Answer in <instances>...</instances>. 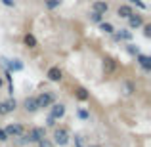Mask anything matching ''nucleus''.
I'll return each instance as SVG.
<instances>
[{
    "mask_svg": "<svg viewBox=\"0 0 151 147\" xmlns=\"http://www.w3.org/2000/svg\"><path fill=\"white\" fill-rule=\"evenodd\" d=\"M46 80L54 82V84L61 82L63 80V69L59 65H50L48 69H46Z\"/></svg>",
    "mask_w": 151,
    "mask_h": 147,
    "instance_id": "obj_5",
    "label": "nucleus"
},
{
    "mask_svg": "<svg viewBox=\"0 0 151 147\" xmlns=\"http://www.w3.org/2000/svg\"><path fill=\"white\" fill-rule=\"evenodd\" d=\"M71 141L75 143V147H86L88 145V138L84 132H75V136H71Z\"/></svg>",
    "mask_w": 151,
    "mask_h": 147,
    "instance_id": "obj_16",
    "label": "nucleus"
},
{
    "mask_svg": "<svg viewBox=\"0 0 151 147\" xmlns=\"http://www.w3.org/2000/svg\"><path fill=\"white\" fill-rule=\"evenodd\" d=\"M128 4H130V6H138L140 10H147V4L142 2V0H128Z\"/></svg>",
    "mask_w": 151,
    "mask_h": 147,
    "instance_id": "obj_26",
    "label": "nucleus"
},
{
    "mask_svg": "<svg viewBox=\"0 0 151 147\" xmlns=\"http://www.w3.org/2000/svg\"><path fill=\"white\" fill-rule=\"evenodd\" d=\"M37 98V105L38 109H48V107L52 105V103L58 101V96H55V92H52V90H44V92H40Z\"/></svg>",
    "mask_w": 151,
    "mask_h": 147,
    "instance_id": "obj_2",
    "label": "nucleus"
},
{
    "mask_svg": "<svg viewBox=\"0 0 151 147\" xmlns=\"http://www.w3.org/2000/svg\"><path fill=\"white\" fill-rule=\"evenodd\" d=\"M103 19H105V15H101V14H96V11H92V10L88 11V21H90V23H94V25L101 23Z\"/></svg>",
    "mask_w": 151,
    "mask_h": 147,
    "instance_id": "obj_22",
    "label": "nucleus"
},
{
    "mask_svg": "<svg viewBox=\"0 0 151 147\" xmlns=\"http://www.w3.org/2000/svg\"><path fill=\"white\" fill-rule=\"evenodd\" d=\"M75 115H77V118H81V120H90V118H92L90 111H88V109H84V107H78Z\"/></svg>",
    "mask_w": 151,
    "mask_h": 147,
    "instance_id": "obj_23",
    "label": "nucleus"
},
{
    "mask_svg": "<svg viewBox=\"0 0 151 147\" xmlns=\"http://www.w3.org/2000/svg\"><path fill=\"white\" fill-rule=\"evenodd\" d=\"M98 29H100L103 34H107V37H111V34L115 33V25L111 21H105V19H103L101 23H98Z\"/></svg>",
    "mask_w": 151,
    "mask_h": 147,
    "instance_id": "obj_18",
    "label": "nucleus"
},
{
    "mask_svg": "<svg viewBox=\"0 0 151 147\" xmlns=\"http://www.w3.org/2000/svg\"><path fill=\"white\" fill-rule=\"evenodd\" d=\"M25 130H27V128L21 124V122H10V124L4 126V132L8 134V138H10V140H14V138H19L23 132H25Z\"/></svg>",
    "mask_w": 151,
    "mask_h": 147,
    "instance_id": "obj_7",
    "label": "nucleus"
},
{
    "mask_svg": "<svg viewBox=\"0 0 151 147\" xmlns=\"http://www.w3.org/2000/svg\"><path fill=\"white\" fill-rule=\"evenodd\" d=\"M2 88H4V77L0 75V90H2Z\"/></svg>",
    "mask_w": 151,
    "mask_h": 147,
    "instance_id": "obj_30",
    "label": "nucleus"
},
{
    "mask_svg": "<svg viewBox=\"0 0 151 147\" xmlns=\"http://www.w3.org/2000/svg\"><path fill=\"white\" fill-rule=\"evenodd\" d=\"M0 4L6 8H15L17 6V0H0Z\"/></svg>",
    "mask_w": 151,
    "mask_h": 147,
    "instance_id": "obj_28",
    "label": "nucleus"
},
{
    "mask_svg": "<svg viewBox=\"0 0 151 147\" xmlns=\"http://www.w3.org/2000/svg\"><path fill=\"white\" fill-rule=\"evenodd\" d=\"M111 38H113L115 42H132L134 33L130 29H126V27H122V29H115V33L111 34Z\"/></svg>",
    "mask_w": 151,
    "mask_h": 147,
    "instance_id": "obj_8",
    "label": "nucleus"
},
{
    "mask_svg": "<svg viewBox=\"0 0 151 147\" xmlns=\"http://www.w3.org/2000/svg\"><path fill=\"white\" fill-rule=\"evenodd\" d=\"M21 42H23V46H25L27 50H37V48H38V38L35 37L33 33H29V31H27V33L23 34Z\"/></svg>",
    "mask_w": 151,
    "mask_h": 147,
    "instance_id": "obj_15",
    "label": "nucleus"
},
{
    "mask_svg": "<svg viewBox=\"0 0 151 147\" xmlns=\"http://www.w3.org/2000/svg\"><path fill=\"white\" fill-rule=\"evenodd\" d=\"M134 59H136V63L142 67V71H144L145 75H147V73H151V55L144 54V52H140V54H138Z\"/></svg>",
    "mask_w": 151,
    "mask_h": 147,
    "instance_id": "obj_13",
    "label": "nucleus"
},
{
    "mask_svg": "<svg viewBox=\"0 0 151 147\" xmlns=\"http://www.w3.org/2000/svg\"><path fill=\"white\" fill-rule=\"evenodd\" d=\"M6 141H10V138H8V134L4 132V128H0V143H6Z\"/></svg>",
    "mask_w": 151,
    "mask_h": 147,
    "instance_id": "obj_29",
    "label": "nucleus"
},
{
    "mask_svg": "<svg viewBox=\"0 0 151 147\" xmlns=\"http://www.w3.org/2000/svg\"><path fill=\"white\" fill-rule=\"evenodd\" d=\"M50 109V117H54L55 120H61L63 117H65V113H67V105L65 103H61V101H55V103H52V105L48 107Z\"/></svg>",
    "mask_w": 151,
    "mask_h": 147,
    "instance_id": "obj_9",
    "label": "nucleus"
},
{
    "mask_svg": "<svg viewBox=\"0 0 151 147\" xmlns=\"http://www.w3.org/2000/svg\"><path fill=\"white\" fill-rule=\"evenodd\" d=\"M55 126H58V120L48 115V117H46V126H44V128H55Z\"/></svg>",
    "mask_w": 151,
    "mask_h": 147,
    "instance_id": "obj_27",
    "label": "nucleus"
},
{
    "mask_svg": "<svg viewBox=\"0 0 151 147\" xmlns=\"http://www.w3.org/2000/svg\"><path fill=\"white\" fill-rule=\"evenodd\" d=\"M142 33H144L145 38H151V23L149 21H145L144 25H142Z\"/></svg>",
    "mask_w": 151,
    "mask_h": 147,
    "instance_id": "obj_25",
    "label": "nucleus"
},
{
    "mask_svg": "<svg viewBox=\"0 0 151 147\" xmlns=\"http://www.w3.org/2000/svg\"><path fill=\"white\" fill-rule=\"evenodd\" d=\"M31 130H33L35 138H37L38 141L44 140V138H48V128H44V126H31Z\"/></svg>",
    "mask_w": 151,
    "mask_h": 147,
    "instance_id": "obj_19",
    "label": "nucleus"
},
{
    "mask_svg": "<svg viewBox=\"0 0 151 147\" xmlns=\"http://www.w3.org/2000/svg\"><path fill=\"white\" fill-rule=\"evenodd\" d=\"M73 98L77 99V101L81 103H86L92 99V94L88 92V88H84V86H75L73 88Z\"/></svg>",
    "mask_w": 151,
    "mask_h": 147,
    "instance_id": "obj_12",
    "label": "nucleus"
},
{
    "mask_svg": "<svg viewBox=\"0 0 151 147\" xmlns=\"http://www.w3.org/2000/svg\"><path fill=\"white\" fill-rule=\"evenodd\" d=\"M124 50H126V54H128V55H132V57H136V55L142 52V50H140V46H138V44H134V42H126Z\"/></svg>",
    "mask_w": 151,
    "mask_h": 147,
    "instance_id": "obj_21",
    "label": "nucleus"
},
{
    "mask_svg": "<svg viewBox=\"0 0 151 147\" xmlns=\"http://www.w3.org/2000/svg\"><path fill=\"white\" fill-rule=\"evenodd\" d=\"M90 10L96 11V14H101V15H107L111 10V2L109 0H94L92 6H90Z\"/></svg>",
    "mask_w": 151,
    "mask_h": 147,
    "instance_id": "obj_11",
    "label": "nucleus"
},
{
    "mask_svg": "<svg viewBox=\"0 0 151 147\" xmlns=\"http://www.w3.org/2000/svg\"><path fill=\"white\" fill-rule=\"evenodd\" d=\"M37 2H42V0H37Z\"/></svg>",
    "mask_w": 151,
    "mask_h": 147,
    "instance_id": "obj_32",
    "label": "nucleus"
},
{
    "mask_svg": "<svg viewBox=\"0 0 151 147\" xmlns=\"http://www.w3.org/2000/svg\"><path fill=\"white\" fill-rule=\"evenodd\" d=\"M19 107H21L27 115H35V113H38V111H40V109H38V105H37V98H35V96L23 98V101L19 103Z\"/></svg>",
    "mask_w": 151,
    "mask_h": 147,
    "instance_id": "obj_6",
    "label": "nucleus"
},
{
    "mask_svg": "<svg viewBox=\"0 0 151 147\" xmlns=\"http://www.w3.org/2000/svg\"><path fill=\"white\" fill-rule=\"evenodd\" d=\"M86 147H101L100 143H92V145H86Z\"/></svg>",
    "mask_w": 151,
    "mask_h": 147,
    "instance_id": "obj_31",
    "label": "nucleus"
},
{
    "mask_svg": "<svg viewBox=\"0 0 151 147\" xmlns=\"http://www.w3.org/2000/svg\"><path fill=\"white\" fill-rule=\"evenodd\" d=\"M37 147H55L54 145V141L50 140V138H44V140H40V141H37V143H35Z\"/></svg>",
    "mask_w": 151,
    "mask_h": 147,
    "instance_id": "obj_24",
    "label": "nucleus"
},
{
    "mask_svg": "<svg viewBox=\"0 0 151 147\" xmlns=\"http://www.w3.org/2000/svg\"><path fill=\"white\" fill-rule=\"evenodd\" d=\"M71 136H73V134H71V130L67 128V126H55L54 128V132H52V141H54V145L55 147H67L71 143Z\"/></svg>",
    "mask_w": 151,
    "mask_h": 147,
    "instance_id": "obj_1",
    "label": "nucleus"
},
{
    "mask_svg": "<svg viewBox=\"0 0 151 147\" xmlns=\"http://www.w3.org/2000/svg\"><path fill=\"white\" fill-rule=\"evenodd\" d=\"M101 71L105 77H111V75H115L119 71V61L115 57H111V55H105V57L101 59Z\"/></svg>",
    "mask_w": 151,
    "mask_h": 147,
    "instance_id": "obj_3",
    "label": "nucleus"
},
{
    "mask_svg": "<svg viewBox=\"0 0 151 147\" xmlns=\"http://www.w3.org/2000/svg\"><path fill=\"white\" fill-rule=\"evenodd\" d=\"M145 21H147V19H145L144 14H140V11H134V14L130 15L128 19H126V29L138 31V29H142V25H144Z\"/></svg>",
    "mask_w": 151,
    "mask_h": 147,
    "instance_id": "obj_4",
    "label": "nucleus"
},
{
    "mask_svg": "<svg viewBox=\"0 0 151 147\" xmlns=\"http://www.w3.org/2000/svg\"><path fill=\"white\" fill-rule=\"evenodd\" d=\"M42 4H44V10L54 11V10H58V8H61L63 0H42Z\"/></svg>",
    "mask_w": 151,
    "mask_h": 147,
    "instance_id": "obj_20",
    "label": "nucleus"
},
{
    "mask_svg": "<svg viewBox=\"0 0 151 147\" xmlns=\"http://www.w3.org/2000/svg\"><path fill=\"white\" fill-rule=\"evenodd\" d=\"M132 14H134V6H130L128 2H122L115 8V15H117L119 19H128Z\"/></svg>",
    "mask_w": 151,
    "mask_h": 147,
    "instance_id": "obj_10",
    "label": "nucleus"
},
{
    "mask_svg": "<svg viewBox=\"0 0 151 147\" xmlns=\"http://www.w3.org/2000/svg\"><path fill=\"white\" fill-rule=\"evenodd\" d=\"M121 92L124 94L126 98L134 96V94L138 92V86H136V82H134V80H130V78H124V80L121 82Z\"/></svg>",
    "mask_w": 151,
    "mask_h": 147,
    "instance_id": "obj_14",
    "label": "nucleus"
},
{
    "mask_svg": "<svg viewBox=\"0 0 151 147\" xmlns=\"http://www.w3.org/2000/svg\"><path fill=\"white\" fill-rule=\"evenodd\" d=\"M2 101H4V109H6V113H14V111L19 109V101L14 96H10L8 99H2Z\"/></svg>",
    "mask_w": 151,
    "mask_h": 147,
    "instance_id": "obj_17",
    "label": "nucleus"
}]
</instances>
